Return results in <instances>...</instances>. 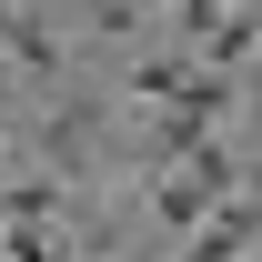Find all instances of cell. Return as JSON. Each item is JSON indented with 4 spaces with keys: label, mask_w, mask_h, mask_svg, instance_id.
I'll return each instance as SVG.
<instances>
[{
    "label": "cell",
    "mask_w": 262,
    "mask_h": 262,
    "mask_svg": "<svg viewBox=\"0 0 262 262\" xmlns=\"http://www.w3.org/2000/svg\"><path fill=\"white\" fill-rule=\"evenodd\" d=\"M121 10H131V20H141V10H151V0H121Z\"/></svg>",
    "instance_id": "obj_8"
},
{
    "label": "cell",
    "mask_w": 262,
    "mask_h": 262,
    "mask_svg": "<svg viewBox=\"0 0 262 262\" xmlns=\"http://www.w3.org/2000/svg\"><path fill=\"white\" fill-rule=\"evenodd\" d=\"M0 262H61V232L51 222H0Z\"/></svg>",
    "instance_id": "obj_6"
},
{
    "label": "cell",
    "mask_w": 262,
    "mask_h": 262,
    "mask_svg": "<svg viewBox=\"0 0 262 262\" xmlns=\"http://www.w3.org/2000/svg\"><path fill=\"white\" fill-rule=\"evenodd\" d=\"M252 40H262V20H252V10H222V20H212V40H202L192 61H202V71H222V81H232V71L252 61Z\"/></svg>",
    "instance_id": "obj_4"
},
{
    "label": "cell",
    "mask_w": 262,
    "mask_h": 262,
    "mask_svg": "<svg viewBox=\"0 0 262 262\" xmlns=\"http://www.w3.org/2000/svg\"><path fill=\"white\" fill-rule=\"evenodd\" d=\"M0 61H20V71H40V81L61 71V40L40 31V10H31V0H0Z\"/></svg>",
    "instance_id": "obj_3"
},
{
    "label": "cell",
    "mask_w": 262,
    "mask_h": 262,
    "mask_svg": "<svg viewBox=\"0 0 262 262\" xmlns=\"http://www.w3.org/2000/svg\"><path fill=\"white\" fill-rule=\"evenodd\" d=\"M232 192H242V162H232L222 141H202L192 162H171V171H162V182H151V212H162V222H171V232H182V242H192V232H202V222H212V212H222V202H232Z\"/></svg>",
    "instance_id": "obj_1"
},
{
    "label": "cell",
    "mask_w": 262,
    "mask_h": 262,
    "mask_svg": "<svg viewBox=\"0 0 262 262\" xmlns=\"http://www.w3.org/2000/svg\"><path fill=\"white\" fill-rule=\"evenodd\" d=\"M51 212H61V182H20V192H10V212H0V222H51Z\"/></svg>",
    "instance_id": "obj_7"
},
{
    "label": "cell",
    "mask_w": 262,
    "mask_h": 262,
    "mask_svg": "<svg viewBox=\"0 0 262 262\" xmlns=\"http://www.w3.org/2000/svg\"><path fill=\"white\" fill-rule=\"evenodd\" d=\"M192 51H162V61H141V71H131V101H151V111H171V101H182V91H192Z\"/></svg>",
    "instance_id": "obj_5"
},
{
    "label": "cell",
    "mask_w": 262,
    "mask_h": 262,
    "mask_svg": "<svg viewBox=\"0 0 262 262\" xmlns=\"http://www.w3.org/2000/svg\"><path fill=\"white\" fill-rule=\"evenodd\" d=\"M252 252H262V192H232L222 212L182 242V262H252Z\"/></svg>",
    "instance_id": "obj_2"
},
{
    "label": "cell",
    "mask_w": 262,
    "mask_h": 262,
    "mask_svg": "<svg viewBox=\"0 0 262 262\" xmlns=\"http://www.w3.org/2000/svg\"><path fill=\"white\" fill-rule=\"evenodd\" d=\"M252 262H262V252H252Z\"/></svg>",
    "instance_id": "obj_9"
}]
</instances>
